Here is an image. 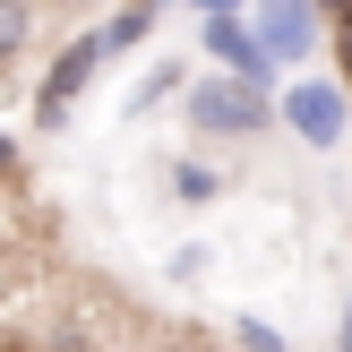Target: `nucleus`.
I'll list each match as a JSON object with an SVG mask.
<instances>
[{
	"mask_svg": "<svg viewBox=\"0 0 352 352\" xmlns=\"http://www.w3.org/2000/svg\"><path fill=\"white\" fill-rule=\"evenodd\" d=\"M189 112L206 120V129H250V95H241V86H198V103H189Z\"/></svg>",
	"mask_w": 352,
	"mask_h": 352,
	"instance_id": "f257e3e1",
	"label": "nucleus"
},
{
	"mask_svg": "<svg viewBox=\"0 0 352 352\" xmlns=\"http://www.w3.org/2000/svg\"><path fill=\"white\" fill-rule=\"evenodd\" d=\"M95 52H103V43H78V52H69L60 69H52V86H43V103H52V112H60V95H78V78L95 69Z\"/></svg>",
	"mask_w": 352,
	"mask_h": 352,
	"instance_id": "f03ea898",
	"label": "nucleus"
},
{
	"mask_svg": "<svg viewBox=\"0 0 352 352\" xmlns=\"http://www.w3.org/2000/svg\"><path fill=\"white\" fill-rule=\"evenodd\" d=\"M336 112H344V103L327 95V86H309V95H301V120H309V138H327V129H336Z\"/></svg>",
	"mask_w": 352,
	"mask_h": 352,
	"instance_id": "7ed1b4c3",
	"label": "nucleus"
},
{
	"mask_svg": "<svg viewBox=\"0 0 352 352\" xmlns=\"http://www.w3.org/2000/svg\"><path fill=\"white\" fill-rule=\"evenodd\" d=\"M17 43H26V0H0V60H17Z\"/></svg>",
	"mask_w": 352,
	"mask_h": 352,
	"instance_id": "20e7f679",
	"label": "nucleus"
}]
</instances>
